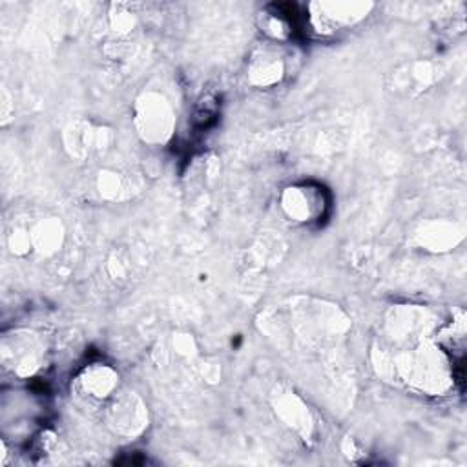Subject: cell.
I'll return each instance as SVG.
<instances>
[{"instance_id": "6da1fadb", "label": "cell", "mask_w": 467, "mask_h": 467, "mask_svg": "<svg viewBox=\"0 0 467 467\" xmlns=\"http://www.w3.org/2000/svg\"><path fill=\"white\" fill-rule=\"evenodd\" d=\"M113 387V374L108 369H99L93 371L86 380V389H90L93 396H104L112 391Z\"/></svg>"}]
</instances>
